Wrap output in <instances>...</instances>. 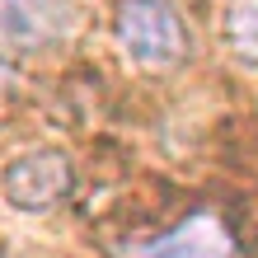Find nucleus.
I'll list each match as a JSON object with an SVG mask.
<instances>
[{
  "label": "nucleus",
  "instance_id": "39448f33",
  "mask_svg": "<svg viewBox=\"0 0 258 258\" xmlns=\"http://www.w3.org/2000/svg\"><path fill=\"white\" fill-rule=\"evenodd\" d=\"M225 42L239 61L258 66V0H230L225 10Z\"/></svg>",
  "mask_w": 258,
  "mask_h": 258
},
{
  "label": "nucleus",
  "instance_id": "20e7f679",
  "mask_svg": "<svg viewBox=\"0 0 258 258\" xmlns=\"http://www.w3.org/2000/svg\"><path fill=\"white\" fill-rule=\"evenodd\" d=\"M80 28L75 0H0V42L19 52L56 47Z\"/></svg>",
  "mask_w": 258,
  "mask_h": 258
},
{
  "label": "nucleus",
  "instance_id": "7ed1b4c3",
  "mask_svg": "<svg viewBox=\"0 0 258 258\" xmlns=\"http://www.w3.org/2000/svg\"><path fill=\"white\" fill-rule=\"evenodd\" d=\"M71 183H75V169L61 150H28V155L10 160L5 174H0V192L19 211H47L56 202H66Z\"/></svg>",
  "mask_w": 258,
  "mask_h": 258
},
{
  "label": "nucleus",
  "instance_id": "f03ea898",
  "mask_svg": "<svg viewBox=\"0 0 258 258\" xmlns=\"http://www.w3.org/2000/svg\"><path fill=\"white\" fill-rule=\"evenodd\" d=\"M235 253H239V239L216 207H197L174 230L117 249V258H235Z\"/></svg>",
  "mask_w": 258,
  "mask_h": 258
},
{
  "label": "nucleus",
  "instance_id": "f257e3e1",
  "mask_svg": "<svg viewBox=\"0 0 258 258\" xmlns=\"http://www.w3.org/2000/svg\"><path fill=\"white\" fill-rule=\"evenodd\" d=\"M113 38L146 71H169L188 56V28L169 0H117Z\"/></svg>",
  "mask_w": 258,
  "mask_h": 258
}]
</instances>
